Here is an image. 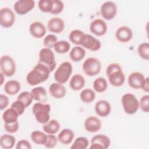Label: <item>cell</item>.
<instances>
[{
  "label": "cell",
  "mask_w": 149,
  "mask_h": 149,
  "mask_svg": "<svg viewBox=\"0 0 149 149\" xmlns=\"http://www.w3.org/2000/svg\"><path fill=\"white\" fill-rule=\"evenodd\" d=\"M50 72L45 65L38 62L27 74L26 81L30 86H36L46 81Z\"/></svg>",
  "instance_id": "6da1fadb"
},
{
  "label": "cell",
  "mask_w": 149,
  "mask_h": 149,
  "mask_svg": "<svg viewBox=\"0 0 149 149\" xmlns=\"http://www.w3.org/2000/svg\"><path fill=\"white\" fill-rule=\"evenodd\" d=\"M106 74L109 83L114 87H120L125 81V74L119 63H110L106 69Z\"/></svg>",
  "instance_id": "7a4b0ae2"
},
{
  "label": "cell",
  "mask_w": 149,
  "mask_h": 149,
  "mask_svg": "<svg viewBox=\"0 0 149 149\" xmlns=\"http://www.w3.org/2000/svg\"><path fill=\"white\" fill-rule=\"evenodd\" d=\"M51 105L47 103L36 102L32 108V112L36 121L41 124H45L50 120Z\"/></svg>",
  "instance_id": "3957f363"
},
{
  "label": "cell",
  "mask_w": 149,
  "mask_h": 149,
  "mask_svg": "<svg viewBox=\"0 0 149 149\" xmlns=\"http://www.w3.org/2000/svg\"><path fill=\"white\" fill-rule=\"evenodd\" d=\"M73 71L71 62L65 61L61 63L54 73V79L56 82L61 84L66 83L69 79Z\"/></svg>",
  "instance_id": "277c9868"
},
{
  "label": "cell",
  "mask_w": 149,
  "mask_h": 149,
  "mask_svg": "<svg viewBox=\"0 0 149 149\" xmlns=\"http://www.w3.org/2000/svg\"><path fill=\"white\" fill-rule=\"evenodd\" d=\"M121 104L125 112L132 115L137 112L139 108V101L136 97L132 93H126L121 98Z\"/></svg>",
  "instance_id": "5b68a950"
},
{
  "label": "cell",
  "mask_w": 149,
  "mask_h": 149,
  "mask_svg": "<svg viewBox=\"0 0 149 149\" xmlns=\"http://www.w3.org/2000/svg\"><path fill=\"white\" fill-rule=\"evenodd\" d=\"M38 62L45 65L52 72L56 65L55 54L51 49L48 48H43L40 49L38 54Z\"/></svg>",
  "instance_id": "8992f818"
},
{
  "label": "cell",
  "mask_w": 149,
  "mask_h": 149,
  "mask_svg": "<svg viewBox=\"0 0 149 149\" xmlns=\"http://www.w3.org/2000/svg\"><path fill=\"white\" fill-rule=\"evenodd\" d=\"M82 69L84 73L88 76H94L98 74L101 69V63L95 57H89L83 62Z\"/></svg>",
  "instance_id": "52a82bcc"
},
{
  "label": "cell",
  "mask_w": 149,
  "mask_h": 149,
  "mask_svg": "<svg viewBox=\"0 0 149 149\" xmlns=\"http://www.w3.org/2000/svg\"><path fill=\"white\" fill-rule=\"evenodd\" d=\"M1 72L7 77L13 76L16 70V65L14 59L9 55H2L0 58Z\"/></svg>",
  "instance_id": "ba28073f"
},
{
  "label": "cell",
  "mask_w": 149,
  "mask_h": 149,
  "mask_svg": "<svg viewBox=\"0 0 149 149\" xmlns=\"http://www.w3.org/2000/svg\"><path fill=\"white\" fill-rule=\"evenodd\" d=\"M16 20L15 14L9 8L4 7L0 10V24L4 28L12 27Z\"/></svg>",
  "instance_id": "9c48e42d"
},
{
  "label": "cell",
  "mask_w": 149,
  "mask_h": 149,
  "mask_svg": "<svg viewBox=\"0 0 149 149\" xmlns=\"http://www.w3.org/2000/svg\"><path fill=\"white\" fill-rule=\"evenodd\" d=\"M117 11V5L113 1H106L101 5L100 8L102 17L107 20L113 19L116 15Z\"/></svg>",
  "instance_id": "30bf717a"
},
{
  "label": "cell",
  "mask_w": 149,
  "mask_h": 149,
  "mask_svg": "<svg viewBox=\"0 0 149 149\" xmlns=\"http://www.w3.org/2000/svg\"><path fill=\"white\" fill-rule=\"evenodd\" d=\"M110 145L111 139L108 136L98 134L91 138L89 148L91 149H106L109 148Z\"/></svg>",
  "instance_id": "8fae6325"
},
{
  "label": "cell",
  "mask_w": 149,
  "mask_h": 149,
  "mask_svg": "<svg viewBox=\"0 0 149 149\" xmlns=\"http://www.w3.org/2000/svg\"><path fill=\"white\" fill-rule=\"evenodd\" d=\"M35 7V1L33 0H19L13 5L14 10L19 15H24L30 12Z\"/></svg>",
  "instance_id": "7c38bea8"
},
{
  "label": "cell",
  "mask_w": 149,
  "mask_h": 149,
  "mask_svg": "<svg viewBox=\"0 0 149 149\" xmlns=\"http://www.w3.org/2000/svg\"><path fill=\"white\" fill-rule=\"evenodd\" d=\"M146 77L140 72H133L131 73L127 78L129 86L136 90L142 89Z\"/></svg>",
  "instance_id": "4fadbf2b"
},
{
  "label": "cell",
  "mask_w": 149,
  "mask_h": 149,
  "mask_svg": "<svg viewBox=\"0 0 149 149\" xmlns=\"http://www.w3.org/2000/svg\"><path fill=\"white\" fill-rule=\"evenodd\" d=\"M90 31L97 36H104L107 31L108 26L106 22L101 19H95L90 24Z\"/></svg>",
  "instance_id": "5bb4252c"
},
{
  "label": "cell",
  "mask_w": 149,
  "mask_h": 149,
  "mask_svg": "<svg viewBox=\"0 0 149 149\" xmlns=\"http://www.w3.org/2000/svg\"><path fill=\"white\" fill-rule=\"evenodd\" d=\"M81 46L91 51H98L101 47V41L90 34L85 33Z\"/></svg>",
  "instance_id": "9a60e30c"
},
{
  "label": "cell",
  "mask_w": 149,
  "mask_h": 149,
  "mask_svg": "<svg viewBox=\"0 0 149 149\" xmlns=\"http://www.w3.org/2000/svg\"><path fill=\"white\" fill-rule=\"evenodd\" d=\"M85 130L89 133H95L99 131L102 126L101 120L97 116H90L87 117L84 123Z\"/></svg>",
  "instance_id": "2e32d148"
},
{
  "label": "cell",
  "mask_w": 149,
  "mask_h": 149,
  "mask_svg": "<svg viewBox=\"0 0 149 149\" xmlns=\"http://www.w3.org/2000/svg\"><path fill=\"white\" fill-rule=\"evenodd\" d=\"M115 37L120 42H127L133 37L132 30L127 26H120L115 32Z\"/></svg>",
  "instance_id": "e0dca14e"
},
{
  "label": "cell",
  "mask_w": 149,
  "mask_h": 149,
  "mask_svg": "<svg viewBox=\"0 0 149 149\" xmlns=\"http://www.w3.org/2000/svg\"><path fill=\"white\" fill-rule=\"evenodd\" d=\"M64 20L59 17H54L51 18L47 22V29L54 33L59 34L62 32L65 29Z\"/></svg>",
  "instance_id": "ac0fdd59"
},
{
  "label": "cell",
  "mask_w": 149,
  "mask_h": 149,
  "mask_svg": "<svg viewBox=\"0 0 149 149\" xmlns=\"http://www.w3.org/2000/svg\"><path fill=\"white\" fill-rule=\"evenodd\" d=\"M46 27L44 24L40 21L32 22L29 26L30 34L36 38H41L46 34Z\"/></svg>",
  "instance_id": "d6986e66"
},
{
  "label": "cell",
  "mask_w": 149,
  "mask_h": 149,
  "mask_svg": "<svg viewBox=\"0 0 149 149\" xmlns=\"http://www.w3.org/2000/svg\"><path fill=\"white\" fill-rule=\"evenodd\" d=\"M94 110L98 116L106 117L111 113V105L108 101L101 100L95 103L94 105Z\"/></svg>",
  "instance_id": "ffe728a7"
},
{
  "label": "cell",
  "mask_w": 149,
  "mask_h": 149,
  "mask_svg": "<svg viewBox=\"0 0 149 149\" xmlns=\"http://www.w3.org/2000/svg\"><path fill=\"white\" fill-rule=\"evenodd\" d=\"M50 95L55 99L63 98L66 94V89L65 86L58 82L52 83L48 89Z\"/></svg>",
  "instance_id": "44dd1931"
},
{
  "label": "cell",
  "mask_w": 149,
  "mask_h": 149,
  "mask_svg": "<svg viewBox=\"0 0 149 149\" xmlns=\"http://www.w3.org/2000/svg\"><path fill=\"white\" fill-rule=\"evenodd\" d=\"M86 80L84 77L80 74H75L70 79L69 86L74 91H79L85 86Z\"/></svg>",
  "instance_id": "7402d4cb"
},
{
  "label": "cell",
  "mask_w": 149,
  "mask_h": 149,
  "mask_svg": "<svg viewBox=\"0 0 149 149\" xmlns=\"http://www.w3.org/2000/svg\"><path fill=\"white\" fill-rule=\"evenodd\" d=\"M74 137V133L69 128L62 129L58 135V141L62 144L68 145L72 143Z\"/></svg>",
  "instance_id": "603a6c76"
},
{
  "label": "cell",
  "mask_w": 149,
  "mask_h": 149,
  "mask_svg": "<svg viewBox=\"0 0 149 149\" xmlns=\"http://www.w3.org/2000/svg\"><path fill=\"white\" fill-rule=\"evenodd\" d=\"M21 85L19 81L16 80H10L8 81L4 85V91L9 95H14L17 94L20 90Z\"/></svg>",
  "instance_id": "cb8c5ba5"
},
{
  "label": "cell",
  "mask_w": 149,
  "mask_h": 149,
  "mask_svg": "<svg viewBox=\"0 0 149 149\" xmlns=\"http://www.w3.org/2000/svg\"><path fill=\"white\" fill-rule=\"evenodd\" d=\"M33 100L40 102H45L47 100V93L43 87H36L30 91Z\"/></svg>",
  "instance_id": "d4e9b609"
},
{
  "label": "cell",
  "mask_w": 149,
  "mask_h": 149,
  "mask_svg": "<svg viewBox=\"0 0 149 149\" xmlns=\"http://www.w3.org/2000/svg\"><path fill=\"white\" fill-rule=\"evenodd\" d=\"M86 55V50L82 47L79 45L73 47L69 53V56L72 61L75 62L81 61Z\"/></svg>",
  "instance_id": "484cf974"
},
{
  "label": "cell",
  "mask_w": 149,
  "mask_h": 149,
  "mask_svg": "<svg viewBox=\"0 0 149 149\" xmlns=\"http://www.w3.org/2000/svg\"><path fill=\"white\" fill-rule=\"evenodd\" d=\"M19 116L18 113L13 108L10 107L5 109L3 112L2 118L4 123H11L18 121Z\"/></svg>",
  "instance_id": "4316f807"
},
{
  "label": "cell",
  "mask_w": 149,
  "mask_h": 149,
  "mask_svg": "<svg viewBox=\"0 0 149 149\" xmlns=\"http://www.w3.org/2000/svg\"><path fill=\"white\" fill-rule=\"evenodd\" d=\"M61 125L59 122L55 119H51L46 123L44 124L42 129L47 134H55L60 130Z\"/></svg>",
  "instance_id": "83f0119b"
},
{
  "label": "cell",
  "mask_w": 149,
  "mask_h": 149,
  "mask_svg": "<svg viewBox=\"0 0 149 149\" xmlns=\"http://www.w3.org/2000/svg\"><path fill=\"white\" fill-rule=\"evenodd\" d=\"M85 33L79 29L72 30L69 34V41L76 45H81Z\"/></svg>",
  "instance_id": "f1b7e54d"
},
{
  "label": "cell",
  "mask_w": 149,
  "mask_h": 149,
  "mask_svg": "<svg viewBox=\"0 0 149 149\" xmlns=\"http://www.w3.org/2000/svg\"><path fill=\"white\" fill-rule=\"evenodd\" d=\"M16 143V138L9 134H4L1 137L0 145L2 148L10 149Z\"/></svg>",
  "instance_id": "f546056e"
},
{
  "label": "cell",
  "mask_w": 149,
  "mask_h": 149,
  "mask_svg": "<svg viewBox=\"0 0 149 149\" xmlns=\"http://www.w3.org/2000/svg\"><path fill=\"white\" fill-rule=\"evenodd\" d=\"M108 85L107 80L102 77L95 79L93 84L94 90L98 93H101L105 91L108 88Z\"/></svg>",
  "instance_id": "4dcf8cb0"
},
{
  "label": "cell",
  "mask_w": 149,
  "mask_h": 149,
  "mask_svg": "<svg viewBox=\"0 0 149 149\" xmlns=\"http://www.w3.org/2000/svg\"><path fill=\"white\" fill-rule=\"evenodd\" d=\"M30 138L34 143L38 145H44L46 142L47 134L41 131L35 130L31 133Z\"/></svg>",
  "instance_id": "1f68e13d"
},
{
  "label": "cell",
  "mask_w": 149,
  "mask_h": 149,
  "mask_svg": "<svg viewBox=\"0 0 149 149\" xmlns=\"http://www.w3.org/2000/svg\"><path fill=\"white\" fill-rule=\"evenodd\" d=\"M80 98L84 103H91L95 98V93L92 89L85 88L80 93Z\"/></svg>",
  "instance_id": "d6a6232c"
},
{
  "label": "cell",
  "mask_w": 149,
  "mask_h": 149,
  "mask_svg": "<svg viewBox=\"0 0 149 149\" xmlns=\"http://www.w3.org/2000/svg\"><path fill=\"white\" fill-rule=\"evenodd\" d=\"M54 51L58 54L67 53L70 48V43L65 40L58 41L54 46Z\"/></svg>",
  "instance_id": "836d02e7"
},
{
  "label": "cell",
  "mask_w": 149,
  "mask_h": 149,
  "mask_svg": "<svg viewBox=\"0 0 149 149\" xmlns=\"http://www.w3.org/2000/svg\"><path fill=\"white\" fill-rule=\"evenodd\" d=\"M89 141L85 137H77L72 146H70L71 149H86L88 147Z\"/></svg>",
  "instance_id": "e575fe53"
},
{
  "label": "cell",
  "mask_w": 149,
  "mask_h": 149,
  "mask_svg": "<svg viewBox=\"0 0 149 149\" xmlns=\"http://www.w3.org/2000/svg\"><path fill=\"white\" fill-rule=\"evenodd\" d=\"M137 53L140 58L148 61L149 59V44L147 42L141 43L137 47Z\"/></svg>",
  "instance_id": "d590c367"
},
{
  "label": "cell",
  "mask_w": 149,
  "mask_h": 149,
  "mask_svg": "<svg viewBox=\"0 0 149 149\" xmlns=\"http://www.w3.org/2000/svg\"><path fill=\"white\" fill-rule=\"evenodd\" d=\"M38 6L41 12L51 13L53 8V0H40L38 2Z\"/></svg>",
  "instance_id": "8d00e7d4"
},
{
  "label": "cell",
  "mask_w": 149,
  "mask_h": 149,
  "mask_svg": "<svg viewBox=\"0 0 149 149\" xmlns=\"http://www.w3.org/2000/svg\"><path fill=\"white\" fill-rule=\"evenodd\" d=\"M17 100L22 102L27 108L30 105L33 100V98L30 92L23 91L19 94Z\"/></svg>",
  "instance_id": "74e56055"
},
{
  "label": "cell",
  "mask_w": 149,
  "mask_h": 149,
  "mask_svg": "<svg viewBox=\"0 0 149 149\" xmlns=\"http://www.w3.org/2000/svg\"><path fill=\"white\" fill-rule=\"evenodd\" d=\"M58 41L57 37L53 34L47 35L43 40V45L45 48L51 49Z\"/></svg>",
  "instance_id": "f35d334b"
},
{
  "label": "cell",
  "mask_w": 149,
  "mask_h": 149,
  "mask_svg": "<svg viewBox=\"0 0 149 149\" xmlns=\"http://www.w3.org/2000/svg\"><path fill=\"white\" fill-rule=\"evenodd\" d=\"M64 9V3L60 0H53V8L51 12L52 15H58L61 13Z\"/></svg>",
  "instance_id": "ab89813d"
},
{
  "label": "cell",
  "mask_w": 149,
  "mask_h": 149,
  "mask_svg": "<svg viewBox=\"0 0 149 149\" xmlns=\"http://www.w3.org/2000/svg\"><path fill=\"white\" fill-rule=\"evenodd\" d=\"M139 108L144 112H149V95L146 94L141 97L139 101Z\"/></svg>",
  "instance_id": "60d3db41"
},
{
  "label": "cell",
  "mask_w": 149,
  "mask_h": 149,
  "mask_svg": "<svg viewBox=\"0 0 149 149\" xmlns=\"http://www.w3.org/2000/svg\"><path fill=\"white\" fill-rule=\"evenodd\" d=\"M58 138L56 137L55 134H47V138L45 143L44 144V146L46 148H54L58 143Z\"/></svg>",
  "instance_id": "b9f144b4"
},
{
  "label": "cell",
  "mask_w": 149,
  "mask_h": 149,
  "mask_svg": "<svg viewBox=\"0 0 149 149\" xmlns=\"http://www.w3.org/2000/svg\"><path fill=\"white\" fill-rule=\"evenodd\" d=\"M10 107L13 108L18 113L19 116H20L21 115H22L24 113L25 109L26 108L24 104L22 102H21L20 101L17 100L15 101L10 105Z\"/></svg>",
  "instance_id": "7bdbcfd3"
},
{
  "label": "cell",
  "mask_w": 149,
  "mask_h": 149,
  "mask_svg": "<svg viewBox=\"0 0 149 149\" xmlns=\"http://www.w3.org/2000/svg\"><path fill=\"white\" fill-rule=\"evenodd\" d=\"M19 128V123L18 121H16L11 123H4V129L9 133H15L17 132Z\"/></svg>",
  "instance_id": "ee69618b"
},
{
  "label": "cell",
  "mask_w": 149,
  "mask_h": 149,
  "mask_svg": "<svg viewBox=\"0 0 149 149\" xmlns=\"http://www.w3.org/2000/svg\"><path fill=\"white\" fill-rule=\"evenodd\" d=\"M31 148L32 146L31 143L25 139L19 140L16 144V149H31Z\"/></svg>",
  "instance_id": "f6af8a7d"
},
{
  "label": "cell",
  "mask_w": 149,
  "mask_h": 149,
  "mask_svg": "<svg viewBox=\"0 0 149 149\" xmlns=\"http://www.w3.org/2000/svg\"><path fill=\"white\" fill-rule=\"evenodd\" d=\"M9 100L8 96L5 94H0V109L1 111L4 110L8 106Z\"/></svg>",
  "instance_id": "bcb514c9"
},
{
  "label": "cell",
  "mask_w": 149,
  "mask_h": 149,
  "mask_svg": "<svg viewBox=\"0 0 149 149\" xmlns=\"http://www.w3.org/2000/svg\"><path fill=\"white\" fill-rule=\"evenodd\" d=\"M142 90L146 93H148V91H149V78H148V77H146V81L144 82V84L143 85Z\"/></svg>",
  "instance_id": "7dc6e473"
},
{
  "label": "cell",
  "mask_w": 149,
  "mask_h": 149,
  "mask_svg": "<svg viewBox=\"0 0 149 149\" xmlns=\"http://www.w3.org/2000/svg\"><path fill=\"white\" fill-rule=\"evenodd\" d=\"M1 86L3 85V80H4V77L5 76L2 72H1Z\"/></svg>",
  "instance_id": "c3c4849f"
}]
</instances>
